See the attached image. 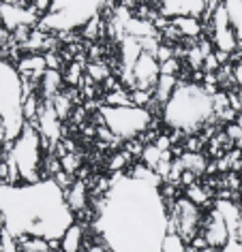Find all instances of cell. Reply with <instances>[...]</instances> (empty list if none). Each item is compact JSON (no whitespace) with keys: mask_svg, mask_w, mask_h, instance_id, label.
Returning <instances> with one entry per match:
<instances>
[{"mask_svg":"<svg viewBox=\"0 0 242 252\" xmlns=\"http://www.w3.org/2000/svg\"><path fill=\"white\" fill-rule=\"evenodd\" d=\"M159 184V175L146 165L112 178L94 218L110 252H161L169 210Z\"/></svg>","mask_w":242,"mask_h":252,"instance_id":"obj_1","label":"cell"},{"mask_svg":"<svg viewBox=\"0 0 242 252\" xmlns=\"http://www.w3.org/2000/svg\"><path fill=\"white\" fill-rule=\"evenodd\" d=\"M0 212L4 231L15 239L41 237L54 244L75 222L67 190L54 178L35 184H0Z\"/></svg>","mask_w":242,"mask_h":252,"instance_id":"obj_2","label":"cell"},{"mask_svg":"<svg viewBox=\"0 0 242 252\" xmlns=\"http://www.w3.org/2000/svg\"><path fill=\"white\" fill-rule=\"evenodd\" d=\"M214 96L216 92L208 90V86H200L193 81H178L161 111L165 126L184 135L202 130L216 116Z\"/></svg>","mask_w":242,"mask_h":252,"instance_id":"obj_3","label":"cell"},{"mask_svg":"<svg viewBox=\"0 0 242 252\" xmlns=\"http://www.w3.org/2000/svg\"><path fill=\"white\" fill-rule=\"evenodd\" d=\"M26 81L17 66L7 58H0V120L4 126V143H13L26 128L24 103H26Z\"/></svg>","mask_w":242,"mask_h":252,"instance_id":"obj_4","label":"cell"},{"mask_svg":"<svg viewBox=\"0 0 242 252\" xmlns=\"http://www.w3.org/2000/svg\"><path fill=\"white\" fill-rule=\"evenodd\" d=\"M43 137L35 124H26L22 135L9 143L7 162H9V184H35L43 180Z\"/></svg>","mask_w":242,"mask_h":252,"instance_id":"obj_5","label":"cell"},{"mask_svg":"<svg viewBox=\"0 0 242 252\" xmlns=\"http://www.w3.org/2000/svg\"><path fill=\"white\" fill-rule=\"evenodd\" d=\"M101 11H103V2L97 0H73V2L58 0L49 4V11L39 20V28L54 30V32H73L99 20Z\"/></svg>","mask_w":242,"mask_h":252,"instance_id":"obj_6","label":"cell"},{"mask_svg":"<svg viewBox=\"0 0 242 252\" xmlns=\"http://www.w3.org/2000/svg\"><path fill=\"white\" fill-rule=\"evenodd\" d=\"M101 118L107 126L112 137L116 139H133V137L146 133L152 124V111L148 107H101Z\"/></svg>","mask_w":242,"mask_h":252,"instance_id":"obj_7","label":"cell"},{"mask_svg":"<svg viewBox=\"0 0 242 252\" xmlns=\"http://www.w3.org/2000/svg\"><path fill=\"white\" fill-rule=\"evenodd\" d=\"M203 218L206 216H203L202 207L197 203H193L187 197L176 199V203L169 212V231H176L178 235L187 239V244H191L195 237H200Z\"/></svg>","mask_w":242,"mask_h":252,"instance_id":"obj_8","label":"cell"},{"mask_svg":"<svg viewBox=\"0 0 242 252\" xmlns=\"http://www.w3.org/2000/svg\"><path fill=\"white\" fill-rule=\"evenodd\" d=\"M210 20V36H212V45H214V52L219 54H234L238 49V39H236V32L232 28V22H229V13L225 9V2H214L212 7V13L208 15Z\"/></svg>","mask_w":242,"mask_h":252,"instance_id":"obj_9","label":"cell"},{"mask_svg":"<svg viewBox=\"0 0 242 252\" xmlns=\"http://www.w3.org/2000/svg\"><path fill=\"white\" fill-rule=\"evenodd\" d=\"M0 22L13 34L20 28H33L39 22V15L28 2H0Z\"/></svg>","mask_w":242,"mask_h":252,"instance_id":"obj_10","label":"cell"},{"mask_svg":"<svg viewBox=\"0 0 242 252\" xmlns=\"http://www.w3.org/2000/svg\"><path fill=\"white\" fill-rule=\"evenodd\" d=\"M214 2H203V0H165L157 7L159 15L163 20H178V17H197L210 15Z\"/></svg>","mask_w":242,"mask_h":252,"instance_id":"obj_11","label":"cell"},{"mask_svg":"<svg viewBox=\"0 0 242 252\" xmlns=\"http://www.w3.org/2000/svg\"><path fill=\"white\" fill-rule=\"evenodd\" d=\"M202 233H203V239H206L208 248L212 250H221L225 248L227 242L232 239V229H229L227 220L223 218V214L216 210V207H212V210L208 212V216L203 218V226H202Z\"/></svg>","mask_w":242,"mask_h":252,"instance_id":"obj_12","label":"cell"},{"mask_svg":"<svg viewBox=\"0 0 242 252\" xmlns=\"http://www.w3.org/2000/svg\"><path fill=\"white\" fill-rule=\"evenodd\" d=\"M37 128H39L43 141H49L52 148L58 143L60 135H62V120H60L58 113H56L52 100H45V103H43L39 116H37Z\"/></svg>","mask_w":242,"mask_h":252,"instance_id":"obj_13","label":"cell"},{"mask_svg":"<svg viewBox=\"0 0 242 252\" xmlns=\"http://www.w3.org/2000/svg\"><path fill=\"white\" fill-rule=\"evenodd\" d=\"M17 71L24 77V81H41L43 75L47 73V62H45V56L41 54H26L17 60Z\"/></svg>","mask_w":242,"mask_h":252,"instance_id":"obj_14","label":"cell"},{"mask_svg":"<svg viewBox=\"0 0 242 252\" xmlns=\"http://www.w3.org/2000/svg\"><path fill=\"white\" fill-rule=\"evenodd\" d=\"M81 246H84V229H81V224L73 222L65 231V235L60 237V250L62 252H81Z\"/></svg>","mask_w":242,"mask_h":252,"instance_id":"obj_15","label":"cell"},{"mask_svg":"<svg viewBox=\"0 0 242 252\" xmlns=\"http://www.w3.org/2000/svg\"><path fill=\"white\" fill-rule=\"evenodd\" d=\"M171 22V28L178 30V34L182 36H200L203 32V24L197 20V17H178V20H169Z\"/></svg>","mask_w":242,"mask_h":252,"instance_id":"obj_16","label":"cell"},{"mask_svg":"<svg viewBox=\"0 0 242 252\" xmlns=\"http://www.w3.org/2000/svg\"><path fill=\"white\" fill-rule=\"evenodd\" d=\"M62 73L60 71H47L45 75H43L41 79V92L43 96H45V100H52L60 94V88H62Z\"/></svg>","mask_w":242,"mask_h":252,"instance_id":"obj_17","label":"cell"},{"mask_svg":"<svg viewBox=\"0 0 242 252\" xmlns=\"http://www.w3.org/2000/svg\"><path fill=\"white\" fill-rule=\"evenodd\" d=\"M178 86L176 77H169V75H161L155 86V90H152V98L159 100L161 105L167 103V98L171 96V92H174V88Z\"/></svg>","mask_w":242,"mask_h":252,"instance_id":"obj_18","label":"cell"},{"mask_svg":"<svg viewBox=\"0 0 242 252\" xmlns=\"http://www.w3.org/2000/svg\"><path fill=\"white\" fill-rule=\"evenodd\" d=\"M67 201H69V207H71L73 212H80L86 207V186L84 182H73L71 186H69L67 190Z\"/></svg>","mask_w":242,"mask_h":252,"instance_id":"obj_19","label":"cell"},{"mask_svg":"<svg viewBox=\"0 0 242 252\" xmlns=\"http://www.w3.org/2000/svg\"><path fill=\"white\" fill-rule=\"evenodd\" d=\"M225 9L229 13V22H232L238 45L242 47V0H229V2H225Z\"/></svg>","mask_w":242,"mask_h":252,"instance_id":"obj_20","label":"cell"},{"mask_svg":"<svg viewBox=\"0 0 242 252\" xmlns=\"http://www.w3.org/2000/svg\"><path fill=\"white\" fill-rule=\"evenodd\" d=\"M163 156H165L163 150L159 148L157 143H150V146H146V148L142 150V165H146L148 169H152V171H157L159 165H161V162L165 160Z\"/></svg>","mask_w":242,"mask_h":252,"instance_id":"obj_21","label":"cell"},{"mask_svg":"<svg viewBox=\"0 0 242 252\" xmlns=\"http://www.w3.org/2000/svg\"><path fill=\"white\" fill-rule=\"evenodd\" d=\"M161 252H191V246H187V239L178 235L176 231H169L161 244Z\"/></svg>","mask_w":242,"mask_h":252,"instance_id":"obj_22","label":"cell"},{"mask_svg":"<svg viewBox=\"0 0 242 252\" xmlns=\"http://www.w3.org/2000/svg\"><path fill=\"white\" fill-rule=\"evenodd\" d=\"M20 252H54L52 242L41 237H24L20 239Z\"/></svg>","mask_w":242,"mask_h":252,"instance_id":"obj_23","label":"cell"},{"mask_svg":"<svg viewBox=\"0 0 242 252\" xmlns=\"http://www.w3.org/2000/svg\"><path fill=\"white\" fill-rule=\"evenodd\" d=\"M86 75L94 81H107L110 79V68H107L103 62H90L86 66Z\"/></svg>","mask_w":242,"mask_h":252,"instance_id":"obj_24","label":"cell"},{"mask_svg":"<svg viewBox=\"0 0 242 252\" xmlns=\"http://www.w3.org/2000/svg\"><path fill=\"white\" fill-rule=\"evenodd\" d=\"M126 162H129V152H118L112 156L110 160V171H114V175L116 173H122V169L126 167Z\"/></svg>","mask_w":242,"mask_h":252,"instance_id":"obj_25","label":"cell"},{"mask_svg":"<svg viewBox=\"0 0 242 252\" xmlns=\"http://www.w3.org/2000/svg\"><path fill=\"white\" fill-rule=\"evenodd\" d=\"M187 199H191L193 203H197V205L202 207V203L206 201V192H202V188H200V186L191 184V186L187 188Z\"/></svg>","mask_w":242,"mask_h":252,"instance_id":"obj_26","label":"cell"},{"mask_svg":"<svg viewBox=\"0 0 242 252\" xmlns=\"http://www.w3.org/2000/svg\"><path fill=\"white\" fill-rule=\"evenodd\" d=\"M178 71H180V62H178V58H171V60H167V62H163V64H161V75L176 77Z\"/></svg>","mask_w":242,"mask_h":252,"instance_id":"obj_27","label":"cell"},{"mask_svg":"<svg viewBox=\"0 0 242 252\" xmlns=\"http://www.w3.org/2000/svg\"><path fill=\"white\" fill-rule=\"evenodd\" d=\"M80 77H81V66L78 64V62H73V64L69 66L67 81H69V84H80Z\"/></svg>","mask_w":242,"mask_h":252,"instance_id":"obj_28","label":"cell"},{"mask_svg":"<svg viewBox=\"0 0 242 252\" xmlns=\"http://www.w3.org/2000/svg\"><path fill=\"white\" fill-rule=\"evenodd\" d=\"M75 167H78V160H75L73 154H65V156H62V171H65V173H73Z\"/></svg>","mask_w":242,"mask_h":252,"instance_id":"obj_29","label":"cell"},{"mask_svg":"<svg viewBox=\"0 0 242 252\" xmlns=\"http://www.w3.org/2000/svg\"><path fill=\"white\" fill-rule=\"evenodd\" d=\"M216 252H242V244L238 242V239H229L225 248H221V250H216Z\"/></svg>","mask_w":242,"mask_h":252,"instance_id":"obj_30","label":"cell"},{"mask_svg":"<svg viewBox=\"0 0 242 252\" xmlns=\"http://www.w3.org/2000/svg\"><path fill=\"white\" fill-rule=\"evenodd\" d=\"M232 75H234V81H236V84H238V86L242 88V62H238V64L234 66Z\"/></svg>","mask_w":242,"mask_h":252,"instance_id":"obj_31","label":"cell"},{"mask_svg":"<svg viewBox=\"0 0 242 252\" xmlns=\"http://www.w3.org/2000/svg\"><path fill=\"white\" fill-rule=\"evenodd\" d=\"M234 239H238V242L242 244V220H240V224H238V229H236V235H234Z\"/></svg>","mask_w":242,"mask_h":252,"instance_id":"obj_32","label":"cell"},{"mask_svg":"<svg viewBox=\"0 0 242 252\" xmlns=\"http://www.w3.org/2000/svg\"><path fill=\"white\" fill-rule=\"evenodd\" d=\"M2 233H4V216H2V212H0V237H2Z\"/></svg>","mask_w":242,"mask_h":252,"instance_id":"obj_33","label":"cell"},{"mask_svg":"<svg viewBox=\"0 0 242 252\" xmlns=\"http://www.w3.org/2000/svg\"><path fill=\"white\" fill-rule=\"evenodd\" d=\"M191 252H216V250H212V248H203V250H191Z\"/></svg>","mask_w":242,"mask_h":252,"instance_id":"obj_34","label":"cell"},{"mask_svg":"<svg viewBox=\"0 0 242 252\" xmlns=\"http://www.w3.org/2000/svg\"><path fill=\"white\" fill-rule=\"evenodd\" d=\"M238 171H240V182H242V156H240V162H238Z\"/></svg>","mask_w":242,"mask_h":252,"instance_id":"obj_35","label":"cell"},{"mask_svg":"<svg viewBox=\"0 0 242 252\" xmlns=\"http://www.w3.org/2000/svg\"><path fill=\"white\" fill-rule=\"evenodd\" d=\"M0 146H2V143H0Z\"/></svg>","mask_w":242,"mask_h":252,"instance_id":"obj_36","label":"cell"}]
</instances>
